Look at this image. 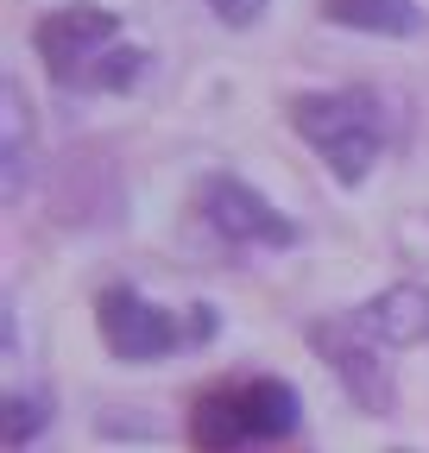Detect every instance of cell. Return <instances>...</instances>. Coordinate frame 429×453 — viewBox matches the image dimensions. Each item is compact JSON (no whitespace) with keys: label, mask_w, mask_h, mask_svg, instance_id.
<instances>
[{"label":"cell","mask_w":429,"mask_h":453,"mask_svg":"<svg viewBox=\"0 0 429 453\" xmlns=\"http://www.w3.org/2000/svg\"><path fill=\"white\" fill-rule=\"evenodd\" d=\"M303 428V403L285 378H228L208 384L190 403V441L196 453H253L278 447Z\"/></svg>","instance_id":"obj_2"},{"label":"cell","mask_w":429,"mask_h":453,"mask_svg":"<svg viewBox=\"0 0 429 453\" xmlns=\"http://www.w3.org/2000/svg\"><path fill=\"white\" fill-rule=\"evenodd\" d=\"M114 44H121V19L107 13V7H89V0L58 7V13H44V19L32 26L38 64L51 70V82H64V88L89 82V70H95Z\"/></svg>","instance_id":"obj_6"},{"label":"cell","mask_w":429,"mask_h":453,"mask_svg":"<svg viewBox=\"0 0 429 453\" xmlns=\"http://www.w3.org/2000/svg\"><path fill=\"white\" fill-rule=\"evenodd\" d=\"M208 7H214V19H228V26H253L272 0H208Z\"/></svg>","instance_id":"obj_12"},{"label":"cell","mask_w":429,"mask_h":453,"mask_svg":"<svg viewBox=\"0 0 429 453\" xmlns=\"http://www.w3.org/2000/svg\"><path fill=\"white\" fill-rule=\"evenodd\" d=\"M196 220H202L222 246H234V252H253V246H259V252H285V246L303 240V226H297L291 214H278L246 177H234V170L202 177V189H196Z\"/></svg>","instance_id":"obj_4"},{"label":"cell","mask_w":429,"mask_h":453,"mask_svg":"<svg viewBox=\"0 0 429 453\" xmlns=\"http://www.w3.org/2000/svg\"><path fill=\"white\" fill-rule=\"evenodd\" d=\"M309 353L341 378V390L354 396V410H366V416H392V410H398L392 353H379L347 315H322V321H309Z\"/></svg>","instance_id":"obj_5"},{"label":"cell","mask_w":429,"mask_h":453,"mask_svg":"<svg viewBox=\"0 0 429 453\" xmlns=\"http://www.w3.org/2000/svg\"><path fill=\"white\" fill-rule=\"evenodd\" d=\"M347 321L372 340L379 353H410L429 340V290L423 283H386L379 296L347 309Z\"/></svg>","instance_id":"obj_7"},{"label":"cell","mask_w":429,"mask_h":453,"mask_svg":"<svg viewBox=\"0 0 429 453\" xmlns=\"http://www.w3.org/2000/svg\"><path fill=\"white\" fill-rule=\"evenodd\" d=\"M322 19L347 26V32H372V38H417L423 32L417 0H322Z\"/></svg>","instance_id":"obj_9"},{"label":"cell","mask_w":429,"mask_h":453,"mask_svg":"<svg viewBox=\"0 0 429 453\" xmlns=\"http://www.w3.org/2000/svg\"><path fill=\"white\" fill-rule=\"evenodd\" d=\"M152 76V50H139V44H114V50H107L101 57V64L89 70V95H133L139 82Z\"/></svg>","instance_id":"obj_10"},{"label":"cell","mask_w":429,"mask_h":453,"mask_svg":"<svg viewBox=\"0 0 429 453\" xmlns=\"http://www.w3.org/2000/svg\"><path fill=\"white\" fill-rule=\"evenodd\" d=\"M0 145H7V164H0V196L7 202H20L26 196V177H32V157H26V145H32V107H26V88H20V76H0Z\"/></svg>","instance_id":"obj_8"},{"label":"cell","mask_w":429,"mask_h":453,"mask_svg":"<svg viewBox=\"0 0 429 453\" xmlns=\"http://www.w3.org/2000/svg\"><path fill=\"white\" fill-rule=\"evenodd\" d=\"M285 113H291L297 139L335 170L341 189H360L372 157L392 145V107L366 82H354V88H303V95L285 101Z\"/></svg>","instance_id":"obj_1"},{"label":"cell","mask_w":429,"mask_h":453,"mask_svg":"<svg viewBox=\"0 0 429 453\" xmlns=\"http://www.w3.org/2000/svg\"><path fill=\"white\" fill-rule=\"evenodd\" d=\"M95 327H101V347L127 359V365H158L171 359L183 347H202V340L214 334V309L196 303L190 321L177 309H158L145 290H133V283H107V290L95 296Z\"/></svg>","instance_id":"obj_3"},{"label":"cell","mask_w":429,"mask_h":453,"mask_svg":"<svg viewBox=\"0 0 429 453\" xmlns=\"http://www.w3.org/2000/svg\"><path fill=\"white\" fill-rule=\"evenodd\" d=\"M398 453H404V447H398Z\"/></svg>","instance_id":"obj_13"},{"label":"cell","mask_w":429,"mask_h":453,"mask_svg":"<svg viewBox=\"0 0 429 453\" xmlns=\"http://www.w3.org/2000/svg\"><path fill=\"white\" fill-rule=\"evenodd\" d=\"M51 403L44 396H26V390H7V447H26L38 428H44Z\"/></svg>","instance_id":"obj_11"}]
</instances>
